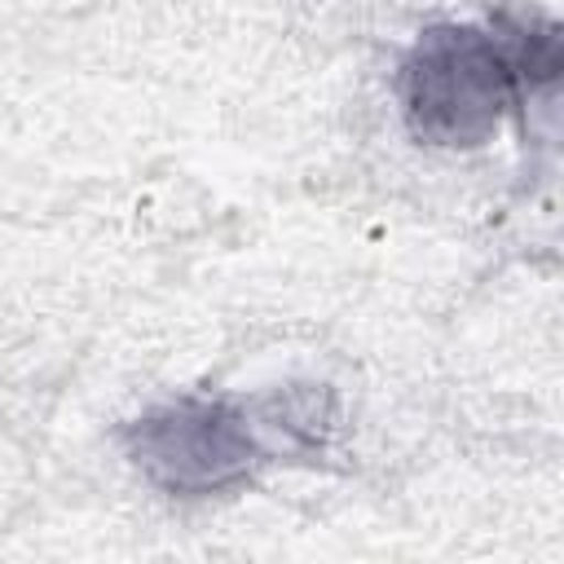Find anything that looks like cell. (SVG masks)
Instances as JSON below:
<instances>
[{"label": "cell", "instance_id": "6da1fadb", "mask_svg": "<svg viewBox=\"0 0 564 564\" xmlns=\"http://www.w3.org/2000/svg\"><path fill=\"white\" fill-rule=\"evenodd\" d=\"M335 427V397L322 383H300L251 401L185 392L141 410L123 423L119 441L150 489L194 502L247 489L282 458L317 463Z\"/></svg>", "mask_w": 564, "mask_h": 564}, {"label": "cell", "instance_id": "7a4b0ae2", "mask_svg": "<svg viewBox=\"0 0 564 564\" xmlns=\"http://www.w3.org/2000/svg\"><path fill=\"white\" fill-rule=\"evenodd\" d=\"M560 75L555 26L538 22H436L397 66L405 128L423 145L476 150L511 110Z\"/></svg>", "mask_w": 564, "mask_h": 564}]
</instances>
